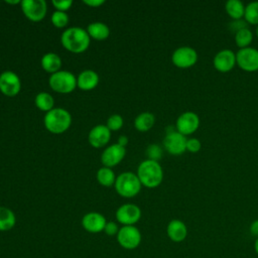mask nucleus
Returning a JSON list of instances; mask_svg holds the SVG:
<instances>
[{
    "label": "nucleus",
    "instance_id": "nucleus-1",
    "mask_svg": "<svg viewBox=\"0 0 258 258\" xmlns=\"http://www.w3.org/2000/svg\"><path fill=\"white\" fill-rule=\"evenodd\" d=\"M60 41L63 47L69 51L80 53L89 47L90 36L88 32L81 27H71L62 32Z\"/></svg>",
    "mask_w": 258,
    "mask_h": 258
},
{
    "label": "nucleus",
    "instance_id": "nucleus-2",
    "mask_svg": "<svg viewBox=\"0 0 258 258\" xmlns=\"http://www.w3.org/2000/svg\"><path fill=\"white\" fill-rule=\"evenodd\" d=\"M137 176L141 184L149 188H154L161 183L163 170L158 161L146 159L139 164Z\"/></svg>",
    "mask_w": 258,
    "mask_h": 258
},
{
    "label": "nucleus",
    "instance_id": "nucleus-3",
    "mask_svg": "<svg viewBox=\"0 0 258 258\" xmlns=\"http://www.w3.org/2000/svg\"><path fill=\"white\" fill-rule=\"evenodd\" d=\"M45 128L54 134L67 131L72 123L71 114L61 108H53L47 112L43 119Z\"/></svg>",
    "mask_w": 258,
    "mask_h": 258
},
{
    "label": "nucleus",
    "instance_id": "nucleus-4",
    "mask_svg": "<svg viewBox=\"0 0 258 258\" xmlns=\"http://www.w3.org/2000/svg\"><path fill=\"white\" fill-rule=\"evenodd\" d=\"M114 185L116 191L124 198H133L141 189V182L133 172H123L118 175Z\"/></svg>",
    "mask_w": 258,
    "mask_h": 258
},
{
    "label": "nucleus",
    "instance_id": "nucleus-5",
    "mask_svg": "<svg viewBox=\"0 0 258 258\" xmlns=\"http://www.w3.org/2000/svg\"><path fill=\"white\" fill-rule=\"evenodd\" d=\"M48 82L50 88L53 91L62 94L71 93L77 87L76 77L67 71H58L54 74H51Z\"/></svg>",
    "mask_w": 258,
    "mask_h": 258
},
{
    "label": "nucleus",
    "instance_id": "nucleus-6",
    "mask_svg": "<svg viewBox=\"0 0 258 258\" xmlns=\"http://www.w3.org/2000/svg\"><path fill=\"white\" fill-rule=\"evenodd\" d=\"M186 138L176 131V128L168 127L163 140L166 151L172 155H181L186 150Z\"/></svg>",
    "mask_w": 258,
    "mask_h": 258
},
{
    "label": "nucleus",
    "instance_id": "nucleus-7",
    "mask_svg": "<svg viewBox=\"0 0 258 258\" xmlns=\"http://www.w3.org/2000/svg\"><path fill=\"white\" fill-rule=\"evenodd\" d=\"M141 233L135 226H123L117 234L119 245L126 250L136 249L141 243Z\"/></svg>",
    "mask_w": 258,
    "mask_h": 258
},
{
    "label": "nucleus",
    "instance_id": "nucleus-8",
    "mask_svg": "<svg viewBox=\"0 0 258 258\" xmlns=\"http://www.w3.org/2000/svg\"><path fill=\"white\" fill-rule=\"evenodd\" d=\"M236 64L245 72L258 71V49L251 46L240 48L236 52Z\"/></svg>",
    "mask_w": 258,
    "mask_h": 258
},
{
    "label": "nucleus",
    "instance_id": "nucleus-9",
    "mask_svg": "<svg viewBox=\"0 0 258 258\" xmlns=\"http://www.w3.org/2000/svg\"><path fill=\"white\" fill-rule=\"evenodd\" d=\"M171 61L179 69H188L198 61V52L191 46H180L173 51Z\"/></svg>",
    "mask_w": 258,
    "mask_h": 258
},
{
    "label": "nucleus",
    "instance_id": "nucleus-10",
    "mask_svg": "<svg viewBox=\"0 0 258 258\" xmlns=\"http://www.w3.org/2000/svg\"><path fill=\"white\" fill-rule=\"evenodd\" d=\"M23 14L31 21H40L46 14V2L44 0H23L20 3Z\"/></svg>",
    "mask_w": 258,
    "mask_h": 258
},
{
    "label": "nucleus",
    "instance_id": "nucleus-11",
    "mask_svg": "<svg viewBox=\"0 0 258 258\" xmlns=\"http://www.w3.org/2000/svg\"><path fill=\"white\" fill-rule=\"evenodd\" d=\"M200 126V118L197 113L192 111H186L181 113L175 123L176 131L186 136L195 133Z\"/></svg>",
    "mask_w": 258,
    "mask_h": 258
},
{
    "label": "nucleus",
    "instance_id": "nucleus-12",
    "mask_svg": "<svg viewBox=\"0 0 258 258\" xmlns=\"http://www.w3.org/2000/svg\"><path fill=\"white\" fill-rule=\"evenodd\" d=\"M140 218L141 210L133 204L122 205L116 212V219L123 226H134Z\"/></svg>",
    "mask_w": 258,
    "mask_h": 258
},
{
    "label": "nucleus",
    "instance_id": "nucleus-13",
    "mask_svg": "<svg viewBox=\"0 0 258 258\" xmlns=\"http://www.w3.org/2000/svg\"><path fill=\"white\" fill-rule=\"evenodd\" d=\"M21 89V82L19 77L11 72L6 71L0 75V91L7 97L16 96Z\"/></svg>",
    "mask_w": 258,
    "mask_h": 258
},
{
    "label": "nucleus",
    "instance_id": "nucleus-14",
    "mask_svg": "<svg viewBox=\"0 0 258 258\" xmlns=\"http://www.w3.org/2000/svg\"><path fill=\"white\" fill-rule=\"evenodd\" d=\"M213 64L221 73L230 72L236 66V53L229 48L222 49L215 54Z\"/></svg>",
    "mask_w": 258,
    "mask_h": 258
},
{
    "label": "nucleus",
    "instance_id": "nucleus-15",
    "mask_svg": "<svg viewBox=\"0 0 258 258\" xmlns=\"http://www.w3.org/2000/svg\"><path fill=\"white\" fill-rule=\"evenodd\" d=\"M106 224H107V221L105 217L102 214L96 213V212L88 213L82 219L83 228L87 232L93 233V234H97L104 231Z\"/></svg>",
    "mask_w": 258,
    "mask_h": 258
},
{
    "label": "nucleus",
    "instance_id": "nucleus-16",
    "mask_svg": "<svg viewBox=\"0 0 258 258\" xmlns=\"http://www.w3.org/2000/svg\"><path fill=\"white\" fill-rule=\"evenodd\" d=\"M126 149L125 147L120 146L118 143L113 144L109 147H107L102 155H101V161L105 165V167H112L117 165L125 156Z\"/></svg>",
    "mask_w": 258,
    "mask_h": 258
},
{
    "label": "nucleus",
    "instance_id": "nucleus-17",
    "mask_svg": "<svg viewBox=\"0 0 258 258\" xmlns=\"http://www.w3.org/2000/svg\"><path fill=\"white\" fill-rule=\"evenodd\" d=\"M166 234L172 242L180 243L184 241L187 236V227L181 220L173 219L167 224Z\"/></svg>",
    "mask_w": 258,
    "mask_h": 258
},
{
    "label": "nucleus",
    "instance_id": "nucleus-18",
    "mask_svg": "<svg viewBox=\"0 0 258 258\" xmlns=\"http://www.w3.org/2000/svg\"><path fill=\"white\" fill-rule=\"evenodd\" d=\"M111 137V131L106 125H97L89 133V142L93 147L100 148L105 146Z\"/></svg>",
    "mask_w": 258,
    "mask_h": 258
},
{
    "label": "nucleus",
    "instance_id": "nucleus-19",
    "mask_svg": "<svg viewBox=\"0 0 258 258\" xmlns=\"http://www.w3.org/2000/svg\"><path fill=\"white\" fill-rule=\"evenodd\" d=\"M99 83V76L96 72L86 70L82 72L77 79V86L83 91H90L96 88Z\"/></svg>",
    "mask_w": 258,
    "mask_h": 258
},
{
    "label": "nucleus",
    "instance_id": "nucleus-20",
    "mask_svg": "<svg viewBox=\"0 0 258 258\" xmlns=\"http://www.w3.org/2000/svg\"><path fill=\"white\" fill-rule=\"evenodd\" d=\"M41 67L47 73L54 74L59 71V69L61 67V59L56 53L48 52L42 56Z\"/></svg>",
    "mask_w": 258,
    "mask_h": 258
},
{
    "label": "nucleus",
    "instance_id": "nucleus-21",
    "mask_svg": "<svg viewBox=\"0 0 258 258\" xmlns=\"http://www.w3.org/2000/svg\"><path fill=\"white\" fill-rule=\"evenodd\" d=\"M225 10L233 20H239L244 17L245 5L240 0H228L225 4Z\"/></svg>",
    "mask_w": 258,
    "mask_h": 258
},
{
    "label": "nucleus",
    "instance_id": "nucleus-22",
    "mask_svg": "<svg viewBox=\"0 0 258 258\" xmlns=\"http://www.w3.org/2000/svg\"><path fill=\"white\" fill-rule=\"evenodd\" d=\"M87 32L89 36L93 37L96 40H104L110 34L109 27L103 22H93L89 24Z\"/></svg>",
    "mask_w": 258,
    "mask_h": 258
},
{
    "label": "nucleus",
    "instance_id": "nucleus-23",
    "mask_svg": "<svg viewBox=\"0 0 258 258\" xmlns=\"http://www.w3.org/2000/svg\"><path fill=\"white\" fill-rule=\"evenodd\" d=\"M16 223V218L14 213L6 208L0 207V232H5L11 230Z\"/></svg>",
    "mask_w": 258,
    "mask_h": 258
},
{
    "label": "nucleus",
    "instance_id": "nucleus-24",
    "mask_svg": "<svg viewBox=\"0 0 258 258\" xmlns=\"http://www.w3.org/2000/svg\"><path fill=\"white\" fill-rule=\"evenodd\" d=\"M155 122V117L150 112H143L139 114L134 120V126L138 131L145 132L152 128Z\"/></svg>",
    "mask_w": 258,
    "mask_h": 258
},
{
    "label": "nucleus",
    "instance_id": "nucleus-25",
    "mask_svg": "<svg viewBox=\"0 0 258 258\" xmlns=\"http://www.w3.org/2000/svg\"><path fill=\"white\" fill-rule=\"evenodd\" d=\"M252 40H253V33L249 29V27L242 28L235 33V42H236V45L240 48L248 47L252 42Z\"/></svg>",
    "mask_w": 258,
    "mask_h": 258
},
{
    "label": "nucleus",
    "instance_id": "nucleus-26",
    "mask_svg": "<svg viewBox=\"0 0 258 258\" xmlns=\"http://www.w3.org/2000/svg\"><path fill=\"white\" fill-rule=\"evenodd\" d=\"M53 104H54L53 98L48 93L42 92L37 94L35 97V105L41 111L49 112L50 110L53 109Z\"/></svg>",
    "mask_w": 258,
    "mask_h": 258
},
{
    "label": "nucleus",
    "instance_id": "nucleus-27",
    "mask_svg": "<svg viewBox=\"0 0 258 258\" xmlns=\"http://www.w3.org/2000/svg\"><path fill=\"white\" fill-rule=\"evenodd\" d=\"M97 179L100 184L104 186H111L115 184L116 176L113 170L109 167H102L97 172Z\"/></svg>",
    "mask_w": 258,
    "mask_h": 258
},
{
    "label": "nucleus",
    "instance_id": "nucleus-28",
    "mask_svg": "<svg viewBox=\"0 0 258 258\" xmlns=\"http://www.w3.org/2000/svg\"><path fill=\"white\" fill-rule=\"evenodd\" d=\"M244 18L248 24L258 25V1H252L245 6Z\"/></svg>",
    "mask_w": 258,
    "mask_h": 258
},
{
    "label": "nucleus",
    "instance_id": "nucleus-29",
    "mask_svg": "<svg viewBox=\"0 0 258 258\" xmlns=\"http://www.w3.org/2000/svg\"><path fill=\"white\" fill-rule=\"evenodd\" d=\"M51 22L55 27L62 28L64 27L69 22V16L66 12L62 11H54L51 16Z\"/></svg>",
    "mask_w": 258,
    "mask_h": 258
},
{
    "label": "nucleus",
    "instance_id": "nucleus-30",
    "mask_svg": "<svg viewBox=\"0 0 258 258\" xmlns=\"http://www.w3.org/2000/svg\"><path fill=\"white\" fill-rule=\"evenodd\" d=\"M106 126L110 131H117L123 126V118L118 114H114L108 118Z\"/></svg>",
    "mask_w": 258,
    "mask_h": 258
},
{
    "label": "nucleus",
    "instance_id": "nucleus-31",
    "mask_svg": "<svg viewBox=\"0 0 258 258\" xmlns=\"http://www.w3.org/2000/svg\"><path fill=\"white\" fill-rule=\"evenodd\" d=\"M146 154L148 156V159L158 161L162 156V149L157 144H150L146 149Z\"/></svg>",
    "mask_w": 258,
    "mask_h": 258
},
{
    "label": "nucleus",
    "instance_id": "nucleus-32",
    "mask_svg": "<svg viewBox=\"0 0 258 258\" xmlns=\"http://www.w3.org/2000/svg\"><path fill=\"white\" fill-rule=\"evenodd\" d=\"M202 148V143L198 138H189L186 140V150L196 153L199 152Z\"/></svg>",
    "mask_w": 258,
    "mask_h": 258
},
{
    "label": "nucleus",
    "instance_id": "nucleus-33",
    "mask_svg": "<svg viewBox=\"0 0 258 258\" xmlns=\"http://www.w3.org/2000/svg\"><path fill=\"white\" fill-rule=\"evenodd\" d=\"M52 5L56 8L57 11H67L68 9L71 8V6L73 5V1L72 0H52Z\"/></svg>",
    "mask_w": 258,
    "mask_h": 258
},
{
    "label": "nucleus",
    "instance_id": "nucleus-34",
    "mask_svg": "<svg viewBox=\"0 0 258 258\" xmlns=\"http://www.w3.org/2000/svg\"><path fill=\"white\" fill-rule=\"evenodd\" d=\"M245 27H248V23L246 20H242V19H239V20H233L232 22L229 23V28L231 31H234L235 33L242 29V28H245Z\"/></svg>",
    "mask_w": 258,
    "mask_h": 258
},
{
    "label": "nucleus",
    "instance_id": "nucleus-35",
    "mask_svg": "<svg viewBox=\"0 0 258 258\" xmlns=\"http://www.w3.org/2000/svg\"><path fill=\"white\" fill-rule=\"evenodd\" d=\"M104 232L109 236H114V235L118 234L119 228L115 222H107V224L104 228Z\"/></svg>",
    "mask_w": 258,
    "mask_h": 258
},
{
    "label": "nucleus",
    "instance_id": "nucleus-36",
    "mask_svg": "<svg viewBox=\"0 0 258 258\" xmlns=\"http://www.w3.org/2000/svg\"><path fill=\"white\" fill-rule=\"evenodd\" d=\"M249 231H250V234L252 236H254L255 238H258V219L257 220H254L250 226H249Z\"/></svg>",
    "mask_w": 258,
    "mask_h": 258
},
{
    "label": "nucleus",
    "instance_id": "nucleus-37",
    "mask_svg": "<svg viewBox=\"0 0 258 258\" xmlns=\"http://www.w3.org/2000/svg\"><path fill=\"white\" fill-rule=\"evenodd\" d=\"M83 2L85 4L91 6V7H98V6H100V5L105 3L104 0H84Z\"/></svg>",
    "mask_w": 258,
    "mask_h": 258
},
{
    "label": "nucleus",
    "instance_id": "nucleus-38",
    "mask_svg": "<svg viewBox=\"0 0 258 258\" xmlns=\"http://www.w3.org/2000/svg\"><path fill=\"white\" fill-rule=\"evenodd\" d=\"M128 143V138L126 136H120L119 140H118V144L122 147H125Z\"/></svg>",
    "mask_w": 258,
    "mask_h": 258
},
{
    "label": "nucleus",
    "instance_id": "nucleus-39",
    "mask_svg": "<svg viewBox=\"0 0 258 258\" xmlns=\"http://www.w3.org/2000/svg\"><path fill=\"white\" fill-rule=\"evenodd\" d=\"M254 251L258 255V238H256L254 241Z\"/></svg>",
    "mask_w": 258,
    "mask_h": 258
},
{
    "label": "nucleus",
    "instance_id": "nucleus-40",
    "mask_svg": "<svg viewBox=\"0 0 258 258\" xmlns=\"http://www.w3.org/2000/svg\"><path fill=\"white\" fill-rule=\"evenodd\" d=\"M7 3H9V4H18V3H21L19 0H15V1H6Z\"/></svg>",
    "mask_w": 258,
    "mask_h": 258
},
{
    "label": "nucleus",
    "instance_id": "nucleus-41",
    "mask_svg": "<svg viewBox=\"0 0 258 258\" xmlns=\"http://www.w3.org/2000/svg\"><path fill=\"white\" fill-rule=\"evenodd\" d=\"M255 31H256V36H257V38H258V25L256 26V30H255Z\"/></svg>",
    "mask_w": 258,
    "mask_h": 258
}]
</instances>
